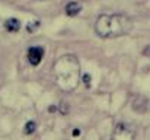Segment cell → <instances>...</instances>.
Segmentation results:
<instances>
[{
    "label": "cell",
    "instance_id": "cell-1",
    "mask_svg": "<svg viewBox=\"0 0 150 140\" xmlns=\"http://www.w3.org/2000/svg\"><path fill=\"white\" fill-rule=\"evenodd\" d=\"M133 21L124 13L100 15L95 22V32L100 38H118L130 34Z\"/></svg>",
    "mask_w": 150,
    "mask_h": 140
},
{
    "label": "cell",
    "instance_id": "cell-2",
    "mask_svg": "<svg viewBox=\"0 0 150 140\" xmlns=\"http://www.w3.org/2000/svg\"><path fill=\"white\" fill-rule=\"evenodd\" d=\"M55 83L64 92H71L77 88L80 77V66L74 55H63L52 67Z\"/></svg>",
    "mask_w": 150,
    "mask_h": 140
},
{
    "label": "cell",
    "instance_id": "cell-3",
    "mask_svg": "<svg viewBox=\"0 0 150 140\" xmlns=\"http://www.w3.org/2000/svg\"><path fill=\"white\" fill-rule=\"evenodd\" d=\"M134 139H136L134 130L128 124H124V123L117 124L114 131H112V136H111V140H134Z\"/></svg>",
    "mask_w": 150,
    "mask_h": 140
},
{
    "label": "cell",
    "instance_id": "cell-4",
    "mask_svg": "<svg viewBox=\"0 0 150 140\" xmlns=\"http://www.w3.org/2000/svg\"><path fill=\"white\" fill-rule=\"evenodd\" d=\"M44 57V48L42 47H31L28 50V60L32 66H38Z\"/></svg>",
    "mask_w": 150,
    "mask_h": 140
},
{
    "label": "cell",
    "instance_id": "cell-5",
    "mask_svg": "<svg viewBox=\"0 0 150 140\" xmlns=\"http://www.w3.org/2000/svg\"><path fill=\"white\" fill-rule=\"evenodd\" d=\"M64 10H66V13H67L69 16H76V15L80 13L82 4H80L79 1H70V3H67V6H66Z\"/></svg>",
    "mask_w": 150,
    "mask_h": 140
},
{
    "label": "cell",
    "instance_id": "cell-6",
    "mask_svg": "<svg viewBox=\"0 0 150 140\" xmlns=\"http://www.w3.org/2000/svg\"><path fill=\"white\" fill-rule=\"evenodd\" d=\"M4 28L9 31V32H18L19 28H21V22L16 19V18H10L4 22Z\"/></svg>",
    "mask_w": 150,
    "mask_h": 140
},
{
    "label": "cell",
    "instance_id": "cell-7",
    "mask_svg": "<svg viewBox=\"0 0 150 140\" xmlns=\"http://www.w3.org/2000/svg\"><path fill=\"white\" fill-rule=\"evenodd\" d=\"M35 129H37L35 121H28V123L25 124V134H32V133L35 131Z\"/></svg>",
    "mask_w": 150,
    "mask_h": 140
},
{
    "label": "cell",
    "instance_id": "cell-8",
    "mask_svg": "<svg viewBox=\"0 0 150 140\" xmlns=\"http://www.w3.org/2000/svg\"><path fill=\"white\" fill-rule=\"evenodd\" d=\"M38 26H40V22H34V25H28L26 31H28V32H32V31H35V28H38Z\"/></svg>",
    "mask_w": 150,
    "mask_h": 140
},
{
    "label": "cell",
    "instance_id": "cell-9",
    "mask_svg": "<svg viewBox=\"0 0 150 140\" xmlns=\"http://www.w3.org/2000/svg\"><path fill=\"white\" fill-rule=\"evenodd\" d=\"M91 80H92L91 75H88V73H86V75L83 76V82H85V85H86V86H91Z\"/></svg>",
    "mask_w": 150,
    "mask_h": 140
},
{
    "label": "cell",
    "instance_id": "cell-10",
    "mask_svg": "<svg viewBox=\"0 0 150 140\" xmlns=\"http://www.w3.org/2000/svg\"><path fill=\"white\" fill-rule=\"evenodd\" d=\"M143 54H144V55H147V57H150V47H147V48H144V50H143Z\"/></svg>",
    "mask_w": 150,
    "mask_h": 140
},
{
    "label": "cell",
    "instance_id": "cell-11",
    "mask_svg": "<svg viewBox=\"0 0 150 140\" xmlns=\"http://www.w3.org/2000/svg\"><path fill=\"white\" fill-rule=\"evenodd\" d=\"M79 134H80V130H77V129L73 130V136H79Z\"/></svg>",
    "mask_w": 150,
    "mask_h": 140
}]
</instances>
